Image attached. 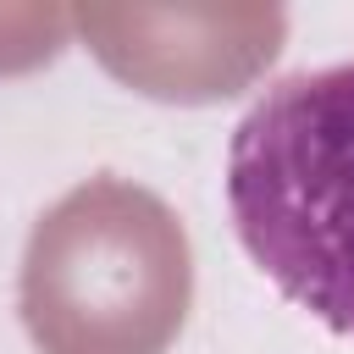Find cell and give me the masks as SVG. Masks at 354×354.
I'll use <instances>...</instances> for the list:
<instances>
[{"label":"cell","mask_w":354,"mask_h":354,"mask_svg":"<svg viewBox=\"0 0 354 354\" xmlns=\"http://www.w3.org/2000/svg\"><path fill=\"white\" fill-rule=\"evenodd\" d=\"M227 210L249 260L354 337V61L271 83L227 144Z\"/></svg>","instance_id":"1"},{"label":"cell","mask_w":354,"mask_h":354,"mask_svg":"<svg viewBox=\"0 0 354 354\" xmlns=\"http://www.w3.org/2000/svg\"><path fill=\"white\" fill-rule=\"evenodd\" d=\"M188 304L194 249L160 194L88 177L33 221L22 326L39 354H166Z\"/></svg>","instance_id":"2"},{"label":"cell","mask_w":354,"mask_h":354,"mask_svg":"<svg viewBox=\"0 0 354 354\" xmlns=\"http://www.w3.org/2000/svg\"><path fill=\"white\" fill-rule=\"evenodd\" d=\"M88 33L94 55L155 100H221L243 88L282 39V11L227 6V11H127V6H88L72 11Z\"/></svg>","instance_id":"3"}]
</instances>
